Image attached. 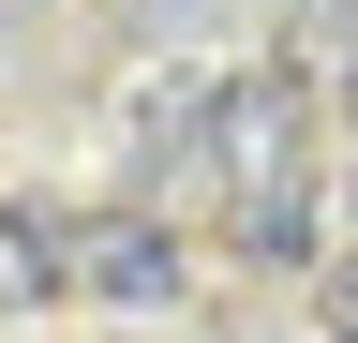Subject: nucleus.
Instances as JSON below:
<instances>
[{
	"label": "nucleus",
	"instance_id": "obj_1",
	"mask_svg": "<svg viewBox=\"0 0 358 343\" xmlns=\"http://www.w3.org/2000/svg\"><path fill=\"white\" fill-rule=\"evenodd\" d=\"M209 164L224 180H299V90L284 75H224L209 90Z\"/></svg>",
	"mask_w": 358,
	"mask_h": 343
},
{
	"label": "nucleus",
	"instance_id": "obj_2",
	"mask_svg": "<svg viewBox=\"0 0 358 343\" xmlns=\"http://www.w3.org/2000/svg\"><path fill=\"white\" fill-rule=\"evenodd\" d=\"M75 284L105 298V314H164V298H179V239L150 224V209H120V224L75 239Z\"/></svg>",
	"mask_w": 358,
	"mask_h": 343
},
{
	"label": "nucleus",
	"instance_id": "obj_3",
	"mask_svg": "<svg viewBox=\"0 0 358 343\" xmlns=\"http://www.w3.org/2000/svg\"><path fill=\"white\" fill-rule=\"evenodd\" d=\"M239 254H313V194L299 180H239Z\"/></svg>",
	"mask_w": 358,
	"mask_h": 343
},
{
	"label": "nucleus",
	"instance_id": "obj_4",
	"mask_svg": "<svg viewBox=\"0 0 358 343\" xmlns=\"http://www.w3.org/2000/svg\"><path fill=\"white\" fill-rule=\"evenodd\" d=\"M0 269H15V298H60L75 284V239H45V209H15V224H0Z\"/></svg>",
	"mask_w": 358,
	"mask_h": 343
},
{
	"label": "nucleus",
	"instance_id": "obj_5",
	"mask_svg": "<svg viewBox=\"0 0 358 343\" xmlns=\"http://www.w3.org/2000/svg\"><path fill=\"white\" fill-rule=\"evenodd\" d=\"M343 119H358V60H343Z\"/></svg>",
	"mask_w": 358,
	"mask_h": 343
}]
</instances>
